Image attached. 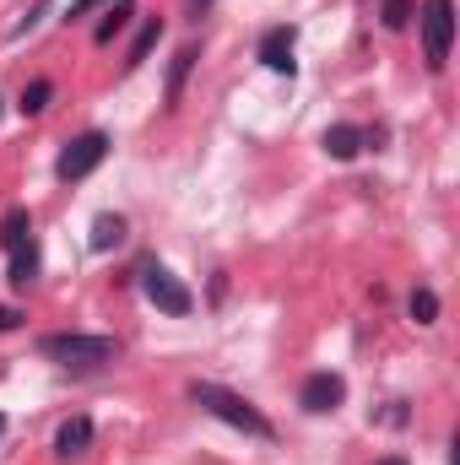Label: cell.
Segmentation results:
<instances>
[{
  "mask_svg": "<svg viewBox=\"0 0 460 465\" xmlns=\"http://www.w3.org/2000/svg\"><path fill=\"white\" fill-rule=\"evenodd\" d=\"M190 401L206 411V417H217V422H228L233 433H244V439H260V444H271L276 439V422L249 401V395H238L228 384H212V379H195L190 384Z\"/></svg>",
  "mask_w": 460,
  "mask_h": 465,
  "instance_id": "1",
  "label": "cell"
},
{
  "mask_svg": "<svg viewBox=\"0 0 460 465\" xmlns=\"http://www.w3.org/2000/svg\"><path fill=\"white\" fill-rule=\"evenodd\" d=\"M38 357L71 368V373H98V368H115L125 357L119 336H87V331H49L38 336Z\"/></svg>",
  "mask_w": 460,
  "mask_h": 465,
  "instance_id": "2",
  "label": "cell"
},
{
  "mask_svg": "<svg viewBox=\"0 0 460 465\" xmlns=\"http://www.w3.org/2000/svg\"><path fill=\"white\" fill-rule=\"evenodd\" d=\"M109 146H115V141H109L104 130H82V135H71V141L60 146V157H55V179H60V184H82L87 173L104 168Z\"/></svg>",
  "mask_w": 460,
  "mask_h": 465,
  "instance_id": "3",
  "label": "cell"
},
{
  "mask_svg": "<svg viewBox=\"0 0 460 465\" xmlns=\"http://www.w3.org/2000/svg\"><path fill=\"white\" fill-rule=\"evenodd\" d=\"M141 292H146V303H152L157 314H168V320H190V314H195V292H190L168 265H157V260L141 265Z\"/></svg>",
  "mask_w": 460,
  "mask_h": 465,
  "instance_id": "4",
  "label": "cell"
},
{
  "mask_svg": "<svg viewBox=\"0 0 460 465\" xmlns=\"http://www.w3.org/2000/svg\"><path fill=\"white\" fill-rule=\"evenodd\" d=\"M417 27H423V54H428V71L439 76V71L450 65V44H455V0H423Z\"/></svg>",
  "mask_w": 460,
  "mask_h": 465,
  "instance_id": "5",
  "label": "cell"
},
{
  "mask_svg": "<svg viewBox=\"0 0 460 465\" xmlns=\"http://www.w3.org/2000/svg\"><path fill=\"white\" fill-rule=\"evenodd\" d=\"M298 406H304L309 417H331V411H342L346 406V379L342 373H331V368L309 373V379L298 384Z\"/></svg>",
  "mask_w": 460,
  "mask_h": 465,
  "instance_id": "6",
  "label": "cell"
},
{
  "mask_svg": "<svg viewBox=\"0 0 460 465\" xmlns=\"http://www.w3.org/2000/svg\"><path fill=\"white\" fill-rule=\"evenodd\" d=\"M293 49H298V27L293 22H276V27H265L260 33V65L265 71H276V76H293L298 71V60H293Z\"/></svg>",
  "mask_w": 460,
  "mask_h": 465,
  "instance_id": "7",
  "label": "cell"
},
{
  "mask_svg": "<svg viewBox=\"0 0 460 465\" xmlns=\"http://www.w3.org/2000/svg\"><path fill=\"white\" fill-rule=\"evenodd\" d=\"M93 433H98V428H93V417H87V411L65 417V422H60V433H55V455H60V460L87 455V450H93Z\"/></svg>",
  "mask_w": 460,
  "mask_h": 465,
  "instance_id": "8",
  "label": "cell"
},
{
  "mask_svg": "<svg viewBox=\"0 0 460 465\" xmlns=\"http://www.w3.org/2000/svg\"><path fill=\"white\" fill-rule=\"evenodd\" d=\"M195 65H201V44H185V49L174 54V65H168V87H163V104H168V109L185 104V87H190Z\"/></svg>",
  "mask_w": 460,
  "mask_h": 465,
  "instance_id": "9",
  "label": "cell"
},
{
  "mask_svg": "<svg viewBox=\"0 0 460 465\" xmlns=\"http://www.w3.org/2000/svg\"><path fill=\"white\" fill-rule=\"evenodd\" d=\"M157 44H163V16H141V27H135V38H130V54H125V71H141Z\"/></svg>",
  "mask_w": 460,
  "mask_h": 465,
  "instance_id": "10",
  "label": "cell"
},
{
  "mask_svg": "<svg viewBox=\"0 0 460 465\" xmlns=\"http://www.w3.org/2000/svg\"><path fill=\"white\" fill-rule=\"evenodd\" d=\"M33 243V212L27 206H11L5 217H0V249L5 254H22Z\"/></svg>",
  "mask_w": 460,
  "mask_h": 465,
  "instance_id": "11",
  "label": "cell"
},
{
  "mask_svg": "<svg viewBox=\"0 0 460 465\" xmlns=\"http://www.w3.org/2000/svg\"><path fill=\"white\" fill-rule=\"evenodd\" d=\"M135 16H141V11H135V0H109L104 22L93 27V44H98V49H109V44H115V38L130 27V22H135Z\"/></svg>",
  "mask_w": 460,
  "mask_h": 465,
  "instance_id": "12",
  "label": "cell"
},
{
  "mask_svg": "<svg viewBox=\"0 0 460 465\" xmlns=\"http://www.w3.org/2000/svg\"><path fill=\"white\" fill-rule=\"evenodd\" d=\"M320 146H325V157H336V163H352L357 152H363V124H331L325 135H320Z\"/></svg>",
  "mask_w": 460,
  "mask_h": 465,
  "instance_id": "13",
  "label": "cell"
},
{
  "mask_svg": "<svg viewBox=\"0 0 460 465\" xmlns=\"http://www.w3.org/2000/svg\"><path fill=\"white\" fill-rule=\"evenodd\" d=\"M125 243V217L119 212H104V217H93V254H109Z\"/></svg>",
  "mask_w": 460,
  "mask_h": 465,
  "instance_id": "14",
  "label": "cell"
},
{
  "mask_svg": "<svg viewBox=\"0 0 460 465\" xmlns=\"http://www.w3.org/2000/svg\"><path fill=\"white\" fill-rule=\"evenodd\" d=\"M49 104H55V82H49V76H33V82L22 87V98H16V109H22L27 119H38Z\"/></svg>",
  "mask_w": 460,
  "mask_h": 465,
  "instance_id": "15",
  "label": "cell"
},
{
  "mask_svg": "<svg viewBox=\"0 0 460 465\" xmlns=\"http://www.w3.org/2000/svg\"><path fill=\"white\" fill-rule=\"evenodd\" d=\"M38 265H44V260H38V243H27L22 254H11V276H5V282H11L16 292H27V287L38 282Z\"/></svg>",
  "mask_w": 460,
  "mask_h": 465,
  "instance_id": "16",
  "label": "cell"
},
{
  "mask_svg": "<svg viewBox=\"0 0 460 465\" xmlns=\"http://www.w3.org/2000/svg\"><path fill=\"white\" fill-rule=\"evenodd\" d=\"M406 314H412L417 325H439V292H434V287H412Z\"/></svg>",
  "mask_w": 460,
  "mask_h": 465,
  "instance_id": "17",
  "label": "cell"
},
{
  "mask_svg": "<svg viewBox=\"0 0 460 465\" xmlns=\"http://www.w3.org/2000/svg\"><path fill=\"white\" fill-rule=\"evenodd\" d=\"M412 16H417V0H379V22H385L390 33H406Z\"/></svg>",
  "mask_w": 460,
  "mask_h": 465,
  "instance_id": "18",
  "label": "cell"
},
{
  "mask_svg": "<svg viewBox=\"0 0 460 465\" xmlns=\"http://www.w3.org/2000/svg\"><path fill=\"white\" fill-rule=\"evenodd\" d=\"M22 325H27V314H22L16 303H0V336H5V331H22Z\"/></svg>",
  "mask_w": 460,
  "mask_h": 465,
  "instance_id": "19",
  "label": "cell"
},
{
  "mask_svg": "<svg viewBox=\"0 0 460 465\" xmlns=\"http://www.w3.org/2000/svg\"><path fill=\"white\" fill-rule=\"evenodd\" d=\"M38 16H49V0H38V5H33V11H27V16H22L16 27H11V38H22L27 27H38Z\"/></svg>",
  "mask_w": 460,
  "mask_h": 465,
  "instance_id": "20",
  "label": "cell"
},
{
  "mask_svg": "<svg viewBox=\"0 0 460 465\" xmlns=\"http://www.w3.org/2000/svg\"><path fill=\"white\" fill-rule=\"evenodd\" d=\"M206 11H212V0H190V16H195V22H201Z\"/></svg>",
  "mask_w": 460,
  "mask_h": 465,
  "instance_id": "21",
  "label": "cell"
},
{
  "mask_svg": "<svg viewBox=\"0 0 460 465\" xmlns=\"http://www.w3.org/2000/svg\"><path fill=\"white\" fill-rule=\"evenodd\" d=\"M379 465H412V460H406V455H385Z\"/></svg>",
  "mask_w": 460,
  "mask_h": 465,
  "instance_id": "22",
  "label": "cell"
},
{
  "mask_svg": "<svg viewBox=\"0 0 460 465\" xmlns=\"http://www.w3.org/2000/svg\"><path fill=\"white\" fill-rule=\"evenodd\" d=\"M0 433H5V417H0Z\"/></svg>",
  "mask_w": 460,
  "mask_h": 465,
  "instance_id": "23",
  "label": "cell"
}]
</instances>
